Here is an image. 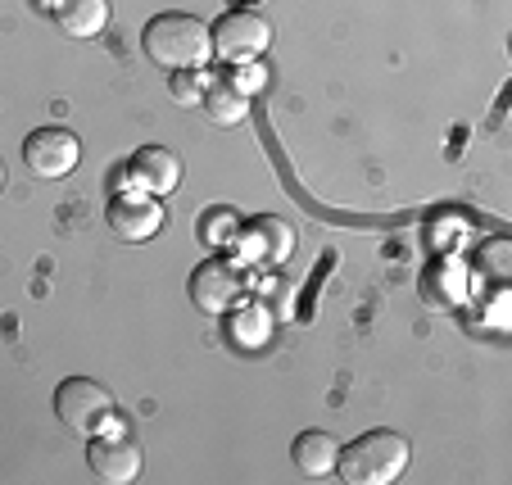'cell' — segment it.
<instances>
[{
    "label": "cell",
    "mask_w": 512,
    "mask_h": 485,
    "mask_svg": "<svg viewBox=\"0 0 512 485\" xmlns=\"http://www.w3.org/2000/svg\"><path fill=\"white\" fill-rule=\"evenodd\" d=\"M141 50L155 59L159 68L177 73V68H204L209 64L213 59V37H209V23H200L195 14L168 10V14H155V19L145 23Z\"/></svg>",
    "instance_id": "1"
},
{
    "label": "cell",
    "mask_w": 512,
    "mask_h": 485,
    "mask_svg": "<svg viewBox=\"0 0 512 485\" xmlns=\"http://www.w3.org/2000/svg\"><path fill=\"white\" fill-rule=\"evenodd\" d=\"M408 458H413L408 436H399V431H390V427H377V431H368V436H358L354 445L340 449L336 476L349 485H395L399 476L408 472Z\"/></svg>",
    "instance_id": "2"
},
{
    "label": "cell",
    "mask_w": 512,
    "mask_h": 485,
    "mask_svg": "<svg viewBox=\"0 0 512 485\" xmlns=\"http://www.w3.org/2000/svg\"><path fill=\"white\" fill-rule=\"evenodd\" d=\"M118 413V399L109 386L91 377H68L55 386V418L73 436H96L100 427H109Z\"/></svg>",
    "instance_id": "3"
},
{
    "label": "cell",
    "mask_w": 512,
    "mask_h": 485,
    "mask_svg": "<svg viewBox=\"0 0 512 485\" xmlns=\"http://www.w3.org/2000/svg\"><path fill=\"white\" fill-rule=\"evenodd\" d=\"M209 37H213V55L223 64H250L272 46V23L254 10H227L209 28Z\"/></svg>",
    "instance_id": "4"
},
{
    "label": "cell",
    "mask_w": 512,
    "mask_h": 485,
    "mask_svg": "<svg viewBox=\"0 0 512 485\" xmlns=\"http://www.w3.org/2000/svg\"><path fill=\"white\" fill-rule=\"evenodd\" d=\"M87 467L96 472V481H105V485H132L145 467V454L123 427L109 422V427H100L96 436L87 440Z\"/></svg>",
    "instance_id": "5"
},
{
    "label": "cell",
    "mask_w": 512,
    "mask_h": 485,
    "mask_svg": "<svg viewBox=\"0 0 512 485\" xmlns=\"http://www.w3.org/2000/svg\"><path fill=\"white\" fill-rule=\"evenodd\" d=\"M23 164H28V173L41 177V182H64V177L82 164L78 132H68V127H37V132H28V141H23Z\"/></svg>",
    "instance_id": "6"
},
{
    "label": "cell",
    "mask_w": 512,
    "mask_h": 485,
    "mask_svg": "<svg viewBox=\"0 0 512 485\" xmlns=\"http://www.w3.org/2000/svg\"><path fill=\"white\" fill-rule=\"evenodd\" d=\"M241 300H245V277L232 259L213 254V259H204L200 268L191 272V304L200 313L223 318V313H232Z\"/></svg>",
    "instance_id": "7"
},
{
    "label": "cell",
    "mask_w": 512,
    "mask_h": 485,
    "mask_svg": "<svg viewBox=\"0 0 512 485\" xmlns=\"http://www.w3.org/2000/svg\"><path fill=\"white\" fill-rule=\"evenodd\" d=\"M109 227H114V236L118 241H132V245H141V241H150V236H159L164 232V204L155 200V195H145V191H123V195H114L109 200Z\"/></svg>",
    "instance_id": "8"
},
{
    "label": "cell",
    "mask_w": 512,
    "mask_h": 485,
    "mask_svg": "<svg viewBox=\"0 0 512 485\" xmlns=\"http://www.w3.org/2000/svg\"><path fill=\"white\" fill-rule=\"evenodd\" d=\"M127 177H132L136 191L164 200V195H173L177 186H182V159L168 146H141L127 159Z\"/></svg>",
    "instance_id": "9"
},
{
    "label": "cell",
    "mask_w": 512,
    "mask_h": 485,
    "mask_svg": "<svg viewBox=\"0 0 512 485\" xmlns=\"http://www.w3.org/2000/svg\"><path fill=\"white\" fill-rule=\"evenodd\" d=\"M50 19H55V28L64 37L91 41L109 23V0H50Z\"/></svg>",
    "instance_id": "10"
},
{
    "label": "cell",
    "mask_w": 512,
    "mask_h": 485,
    "mask_svg": "<svg viewBox=\"0 0 512 485\" xmlns=\"http://www.w3.org/2000/svg\"><path fill=\"white\" fill-rule=\"evenodd\" d=\"M290 458H295V472H304V476H313V481H322V476L336 472L340 445L327 436V431L309 427L304 436H295V445H290Z\"/></svg>",
    "instance_id": "11"
},
{
    "label": "cell",
    "mask_w": 512,
    "mask_h": 485,
    "mask_svg": "<svg viewBox=\"0 0 512 485\" xmlns=\"http://www.w3.org/2000/svg\"><path fill=\"white\" fill-rule=\"evenodd\" d=\"M250 245H254V250H259L268 263H281V259H290V250H295V232H290V223H281V218L259 214V218H254ZM259 254H254V259H259Z\"/></svg>",
    "instance_id": "12"
},
{
    "label": "cell",
    "mask_w": 512,
    "mask_h": 485,
    "mask_svg": "<svg viewBox=\"0 0 512 485\" xmlns=\"http://www.w3.org/2000/svg\"><path fill=\"white\" fill-rule=\"evenodd\" d=\"M200 105H204V114H209V123H218V127H236V123H245V114H250V96L236 91L232 82L209 87Z\"/></svg>",
    "instance_id": "13"
},
{
    "label": "cell",
    "mask_w": 512,
    "mask_h": 485,
    "mask_svg": "<svg viewBox=\"0 0 512 485\" xmlns=\"http://www.w3.org/2000/svg\"><path fill=\"white\" fill-rule=\"evenodd\" d=\"M204 218H209V223L200 227L204 245H213V250H218L223 241H232V236H236V214H232V209H209Z\"/></svg>",
    "instance_id": "14"
},
{
    "label": "cell",
    "mask_w": 512,
    "mask_h": 485,
    "mask_svg": "<svg viewBox=\"0 0 512 485\" xmlns=\"http://www.w3.org/2000/svg\"><path fill=\"white\" fill-rule=\"evenodd\" d=\"M168 96L182 100V105H200L204 91H200V73L195 68H177L173 78H168Z\"/></svg>",
    "instance_id": "15"
},
{
    "label": "cell",
    "mask_w": 512,
    "mask_h": 485,
    "mask_svg": "<svg viewBox=\"0 0 512 485\" xmlns=\"http://www.w3.org/2000/svg\"><path fill=\"white\" fill-rule=\"evenodd\" d=\"M232 87L236 91H245V96H250L254 87H268V68H263V59H250V64H241L236 68V78H232Z\"/></svg>",
    "instance_id": "16"
},
{
    "label": "cell",
    "mask_w": 512,
    "mask_h": 485,
    "mask_svg": "<svg viewBox=\"0 0 512 485\" xmlns=\"http://www.w3.org/2000/svg\"><path fill=\"white\" fill-rule=\"evenodd\" d=\"M503 254H508V245H503V241H494L490 250H485V272H490L494 282L503 277Z\"/></svg>",
    "instance_id": "17"
},
{
    "label": "cell",
    "mask_w": 512,
    "mask_h": 485,
    "mask_svg": "<svg viewBox=\"0 0 512 485\" xmlns=\"http://www.w3.org/2000/svg\"><path fill=\"white\" fill-rule=\"evenodd\" d=\"M5 182H10V177H5V164H0V191H5Z\"/></svg>",
    "instance_id": "18"
},
{
    "label": "cell",
    "mask_w": 512,
    "mask_h": 485,
    "mask_svg": "<svg viewBox=\"0 0 512 485\" xmlns=\"http://www.w3.org/2000/svg\"><path fill=\"white\" fill-rule=\"evenodd\" d=\"M37 5H41V0H37Z\"/></svg>",
    "instance_id": "19"
}]
</instances>
